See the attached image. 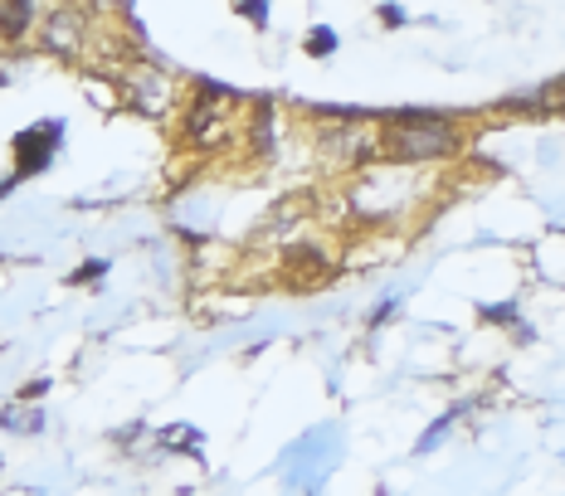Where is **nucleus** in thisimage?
I'll return each mask as SVG.
<instances>
[{
  "label": "nucleus",
  "instance_id": "f257e3e1",
  "mask_svg": "<svg viewBox=\"0 0 565 496\" xmlns=\"http://www.w3.org/2000/svg\"><path fill=\"white\" fill-rule=\"evenodd\" d=\"M385 141H391V151L399 161H434V157H449L458 132L444 122V117H434V112H399L395 117V132Z\"/></svg>",
  "mask_w": 565,
  "mask_h": 496
},
{
  "label": "nucleus",
  "instance_id": "f03ea898",
  "mask_svg": "<svg viewBox=\"0 0 565 496\" xmlns=\"http://www.w3.org/2000/svg\"><path fill=\"white\" fill-rule=\"evenodd\" d=\"M84 20H78V10H54L50 20H44V44H50L54 54L74 58L78 50H84Z\"/></svg>",
  "mask_w": 565,
  "mask_h": 496
},
{
  "label": "nucleus",
  "instance_id": "7ed1b4c3",
  "mask_svg": "<svg viewBox=\"0 0 565 496\" xmlns=\"http://www.w3.org/2000/svg\"><path fill=\"white\" fill-rule=\"evenodd\" d=\"M282 273H288L292 288H317L322 278H332V263H327L317 248H292L288 263H282Z\"/></svg>",
  "mask_w": 565,
  "mask_h": 496
},
{
  "label": "nucleus",
  "instance_id": "20e7f679",
  "mask_svg": "<svg viewBox=\"0 0 565 496\" xmlns=\"http://www.w3.org/2000/svg\"><path fill=\"white\" fill-rule=\"evenodd\" d=\"M40 137H44V127H34V132H25V137L15 141V147L25 151V161H20L15 181H20V175H30V171H40V165H44V157H50V151H54V141H40Z\"/></svg>",
  "mask_w": 565,
  "mask_h": 496
},
{
  "label": "nucleus",
  "instance_id": "39448f33",
  "mask_svg": "<svg viewBox=\"0 0 565 496\" xmlns=\"http://www.w3.org/2000/svg\"><path fill=\"white\" fill-rule=\"evenodd\" d=\"M30 20H34L30 6H0V34H6V40H20V34L30 30Z\"/></svg>",
  "mask_w": 565,
  "mask_h": 496
},
{
  "label": "nucleus",
  "instance_id": "423d86ee",
  "mask_svg": "<svg viewBox=\"0 0 565 496\" xmlns=\"http://www.w3.org/2000/svg\"><path fill=\"white\" fill-rule=\"evenodd\" d=\"M332 44H337V40H332V34H322V30H317V34H312V40H308V50H317V54H322V50H332Z\"/></svg>",
  "mask_w": 565,
  "mask_h": 496
}]
</instances>
